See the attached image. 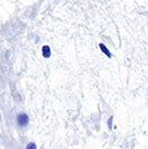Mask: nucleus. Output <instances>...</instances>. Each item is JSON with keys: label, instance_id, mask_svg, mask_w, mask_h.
<instances>
[{"label": "nucleus", "instance_id": "1", "mask_svg": "<svg viewBox=\"0 0 148 149\" xmlns=\"http://www.w3.org/2000/svg\"><path fill=\"white\" fill-rule=\"evenodd\" d=\"M17 121H19V125H20L21 127H24V126H27V124L29 123V118H28L27 114L22 113V114H19V116H17Z\"/></svg>", "mask_w": 148, "mask_h": 149}, {"label": "nucleus", "instance_id": "5", "mask_svg": "<svg viewBox=\"0 0 148 149\" xmlns=\"http://www.w3.org/2000/svg\"><path fill=\"white\" fill-rule=\"evenodd\" d=\"M28 148H35V145L34 143H30V145H28Z\"/></svg>", "mask_w": 148, "mask_h": 149}, {"label": "nucleus", "instance_id": "2", "mask_svg": "<svg viewBox=\"0 0 148 149\" xmlns=\"http://www.w3.org/2000/svg\"><path fill=\"white\" fill-rule=\"evenodd\" d=\"M42 53H43V57L44 58H49L50 57V54H51V51H50V47L49 46H43V49H42Z\"/></svg>", "mask_w": 148, "mask_h": 149}, {"label": "nucleus", "instance_id": "4", "mask_svg": "<svg viewBox=\"0 0 148 149\" xmlns=\"http://www.w3.org/2000/svg\"><path fill=\"white\" fill-rule=\"evenodd\" d=\"M112 119H113V118H112V117H110V118H109V121H108V125H109V128H112Z\"/></svg>", "mask_w": 148, "mask_h": 149}, {"label": "nucleus", "instance_id": "3", "mask_svg": "<svg viewBox=\"0 0 148 149\" xmlns=\"http://www.w3.org/2000/svg\"><path fill=\"white\" fill-rule=\"evenodd\" d=\"M100 49L102 50V52H104V54H107L108 58H111V52L108 50V47L104 44H100Z\"/></svg>", "mask_w": 148, "mask_h": 149}]
</instances>
